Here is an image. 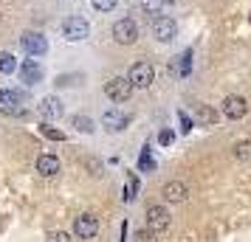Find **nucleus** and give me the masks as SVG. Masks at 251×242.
Wrapping results in <instances>:
<instances>
[{"label":"nucleus","mask_w":251,"mask_h":242,"mask_svg":"<svg viewBox=\"0 0 251 242\" xmlns=\"http://www.w3.org/2000/svg\"><path fill=\"white\" fill-rule=\"evenodd\" d=\"M127 79H130V85H133V88L144 90V88H150V85H152V79H155V70H152V65H150V62H136V65L130 68V73H127Z\"/></svg>","instance_id":"7ed1b4c3"},{"label":"nucleus","mask_w":251,"mask_h":242,"mask_svg":"<svg viewBox=\"0 0 251 242\" xmlns=\"http://www.w3.org/2000/svg\"><path fill=\"white\" fill-rule=\"evenodd\" d=\"M170 222H172L170 211H167L164 206H150L147 208V231H152L155 237H161L164 231L170 228Z\"/></svg>","instance_id":"f03ea898"},{"label":"nucleus","mask_w":251,"mask_h":242,"mask_svg":"<svg viewBox=\"0 0 251 242\" xmlns=\"http://www.w3.org/2000/svg\"><path fill=\"white\" fill-rule=\"evenodd\" d=\"M158 141H161V144H164V147H170L172 141H175V135H172L170 130H161V135H158Z\"/></svg>","instance_id":"bb28decb"},{"label":"nucleus","mask_w":251,"mask_h":242,"mask_svg":"<svg viewBox=\"0 0 251 242\" xmlns=\"http://www.w3.org/2000/svg\"><path fill=\"white\" fill-rule=\"evenodd\" d=\"M0 104H3V90H0Z\"/></svg>","instance_id":"c756f323"},{"label":"nucleus","mask_w":251,"mask_h":242,"mask_svg":"<svg viewBox=\"0 0 251 242\" xmlns=\"http://www.w3.org/2000/svg\"><path fill=\"white\" fill-rule=\"evenodd\" d=\"M161 3L164 0H141V9H144V14H150L155 20V17H161Z\"/></svg>","instance_id":"f3484780"},{"label":"nucleus","mask_w":251,"mask_h":242,"mask_svg":"<svg viewBox=\"0 0 251 242\" xmlns=\"http://www.w3.org/2000/svg\"><path fill=\"white\" fill-rule=\"evenodd\" d=\"M198 118H201V121H206V124H215L217 113L212 110V107H201V110H198Z\"/></svg>","instance_id":"4be33fe9"},{"label":"nucleus","mask_w":251,"mask_h":242,"mask_svg":"<svg viewBox=\"0 0 251 242\" xmlns=\"http://www.w3.org/2000/svg\"><path fill=\"white\" fill-rule=\"evenodd\" d=\"M234 158L237 161H251V141H240L234 147Z\"/></svg>","instance_id":"a211bd4d"},{"label":"nucleus","mask_w":251,"mask_h":242,"mask_svg":"<svg viewBox=\"0 0 251 242\" xmlns=\"http://www.w3.org/2000/svg\"><path fill=\"white\" fill-rule=\"evenodd\" d=\"M40 132L46 135V138H51V141H65V132H59V130H54V127H48V121L40 127Z\"/></svg>","instance_id":"412c9836"},{"label":"nucleus","mask_w":251,"mask_h":242,"mask_svg":"<svg viewBox=\"0 0 251 242\" xmlns=\"http://www.w3.org/2000/svg\"><path fill=\"white\" fill-rule=\"evenodd\" d=\"M249 20H251V17H249Z\"/></svg>","instance_id":"2f4dec72"},{"label":"nucleus","mask_w":251,"mask_h":242,"mask_svg":"<svg viewBox=\"0 0 251 242\" xmlns=\"http://www.w3.org/2000/svg\"><path fill=\"white\" fill-rule=\"evenodd\" d=\"M164 197H167L170 203H183V200L189 197V189H186L181 180H170V183L164 186Z\"/></svg>","instance_id":"f8f14e48"},{"label":"nucleus","mask_w":251,"mask_h":242,"mask_svg":"<svg viewBox=\"0 0 251 242\" xmlns=\"http://www.w3.org/2000/svg\"><path fill=\"white\" fill-rule=\"evenodd\" d=\"M102 124L116 132V130H125L127 124H130V115L122 113V110H107V113L102 115Z\"/></svg>","instance_id":"9b49d317"},{"label":"nucleus","mask_w":251,"mask_h":242,"mask_svg":"<svg viewBox=\"0 0 251 242\" xmlns=\"http://www.w3.org/2000/svg\"><path fill=\"white\" fill-rule=\"evenodd\" d=\"M91 6L96 9V12H113L116 0H91Z\"/></svg>","instance_id":"5701e85b"},{"label":"nucleus","mask_w":251,"mask_h":242,"mask_svg":"<svg viewBox=\"0 0 251 242\" xmlns=\"http://www.w3.org/2000/svg\"><path fill=\"white\" fill-rule=\"evenodd\" d=\"M37 172L43 177H54L59 172V158L57 155H40L37 158Z\"/></svg>","instance_id":"ddd939ff"},{"label":"nucleus","mask_w":251,"mask_h":242,"mask_svg":"<svg viewBox=\"0 0 251 242\" xmlns=\"http://www.w3.org/2000/svg\"><path fill=\"white\" fill-rule=\"evenodd\" d=\"M23 99H25L23 90H9V93H3V104H23Z\"/></svg>","instance_id":"aec40b11"},{"label":"nucleus","mask_w":251,"mask_h":242,"mask_svg":"<svg viewBox=\"0 0 251 242\" xmlns=\"http://www.w3.org/2000/svg\"><path fill=\"white\" fill-rule=\"evenodd\" d=\"M181 130H183V132H189V130H192V121H189V115H183V113H181Z\"/></svg>","instance_id":"cd10ccee"},{"label":"nucleus","mask_w":251,"mask_h":242,"mask_svg":"<svg viewBox=\"0 0 251 242\" xmlns=\"http://www.w3.org/2000/svg\"><path fill=\"white\" fill-rule=\"evenodd\" d=\"M37 110H40V115H43V118L54 121V118H59V115H62V104H59V99H54V96H46V99H40Z\"/></svg>","instance_id":"9d476101"},{"label":"nucleus","mask_w":251,"mask_h":242,"mask_svg":"<svg viewBox=\"0 0 251 242\" xmlns=\"http://www.w3.org/2000/svg\"><path fill=\"white\" fill-rule=\"evenodd\" d=\"M71 124L79 130V132H85V135H88V132H93V121L88 118V115H74V118H71Z\"/></svg>","instance_id":"dca6fc26"},{"label":"nucleus","mask_w":251,"mask_h":242,"mask_svg":"<svg viewBox=\"0 0 251 242\" xmlns=\"http://www.w3.org/2000/svg\"><path fill=\"white\" fill-rule=\"evenodd\" d=\"M167 3H175V0H167Z\"/></svg>","instance_id":"7c9ffc66"},{"label":"nucleus","mask_w":251,"mask_h":242,"mask_svg":"<svg viewBox=\"0 0 251 242\" xmlns=\"http://www.w3.org/2000/svg\"><path fill=\"white\" fill-rule=\"evenodd\" d=\"M20 48H23L25 54H31V57H43L48 51V40L43 34H37V31H25L20 37Z\"/></svg>","instance_id":"0eeeda50"},{"label":"nucleus","mask_w":251,"mask_h":242,"mask_svg":"<svg viewBox=\"0 0 251 242\" xmlns=\"http://www.w3.org/2000/svg\"><path fill=\"white\" fill-rule=\"evenodd\" d=\"M20 79L25 85H37V82H43V68L37 62H23L20 65Z\"/></svg>","instance_id":"4468645a"},{"label":"nucleus","mask_w":251,"mask_h":242,"mask_svg":"<svg viewBox=\"0 0 251 242\" xmlns=\"http://www.w3.org/2000/svg\"><path fill=\"white\" fill-rule=\"evenodd\" d=\"M246 113H249V102L243 96H226V102H223V115L226 118H243Z\"/></svg>","instance_id":"1a4fd4ad"},{"label":"nucleus","mask_w":251,"mask_h":242,"mask_svg":"<svg viewBox=\"0 0 251 242\" xmlns=\"http://www.w3.org/2000/svg\"><path fill=\"white\" fill-rule=\"evenodd\" d=\"M152 34H155L158 43H172L175 34H178V25H175L172 17H155L152 20Z\"/></svg>","instance_id":"6e6552de"},{"label":"nucleus","mask_w":251,"mask_h":242,"mask_svg":"<svg viewBox=\"0 0 251 242\" xmlns=\"http://www.w3.org/2000/svg\"><path fill=\"white\" fill-rule=\"evenodd\" d=\"M0 113L9 115V118H28V110H25V107H17V104H3Z\"/></svg>","instance_id":"2eb2a0df"},{"label":"nucleus","mask_w":251,"mask_h":242,"mask_svg":"<svg viewBox=\"0 0 251 242\" xmlns=\"http://www.w3.org/2000/svg\"><path fill=\"white\" fill-rule=\"evenodd\" d=\"M14 70V57L9 51H0V73H12Z\"/></svg>","instance_id":"6ab92c4d"},{"label":"nucleus","mask_w":251,"mask_h":242,"mask_svg":"<svg viewBox=\"0 0 251 242\" xmlns=\"http://www.w3.org/2000/svg\"><path fill=\"white\" fill-rule=\"evenodd\" d=\"M141 166H144V169H152V158H150V150H144V158H141Z\"/></svg>","instance_id":"c85d7f7f"},{"label":"nucleus","mask_w":251,"mask_h":242,"mask_svg":"<svg viewBox=\"0 0 251 242\" xmlns=\"http://www.w3.org/2000/svg\"><path fill=\"white\" fill-rule=\"evenodd\" d=\"M133 195H136V175H130V180H127V195H125L127 203L133 200Z\"/></svg>","instance_id":"a878e982"},{"label":"nucleus","mask_w":251,"mask_h":242,"mask_svg":"<svg viewBox=\"0 0 251 242\" xmlns=\"http://www.w3.org/2000/svg\"><path fill=\"white\" fill-rule=\"evenodd\" d=\"M46 242H71V234H65V231H51Z\"/></svg>","instance_id":"b1692460"},{"label":"nucleus","mask_w":251,"mask_h":242,"mask_svg":"<svg viewBox=\"0 0 251 242\" xmlns=\"http://www.w3.org/2000/svg\"><path fill=\"white\" fill-rule=\"evenodd\" d=\"M133 85H130V79L127 76H113V79L104 82V96L110 99V102H127L130 96H133Z\"/></svg>","instance_id":"f257e3e1"},{"label":"nucleus","mask_w":251,"mask_h":242,"mask_svg":"<svg viewBox=\"0 0 251 242\" xmlns=\"http://www.w3.org/2000/svg\"><path fill=\"white\" fill-rule=\"evenodd\" d=\"M113 40L119 45H133L138 40V25L130 20V17H122V20H116L113 25Z\"/></svg>","instance_id":"20e7f679"},{"label":"nucleus","mask_w":251,"mask_h":242,"mask_svg":"<svg viewBox=\"0 0 251 242\" xmlns=\"http://www.w3.org/2000/svg\"><path fill=\"white\" fill-rule=\"evenodd\" d=\"M99 234V220L93 214H79L74 220V237L76 240H93Z\"/></svg>","instance_id":"423d86ee"},{"label":"nucleus","mask_w":251,"mask_h":242,"mask_svg":"<svg viewBox=\"0 0 251 242\" xmlns=\"http://www.w3.org/2000/svg\"><path fill=\"white\" fill-rule=\"evenodd\" d=\"M133 242H158V237H155L152 231L144 228V231H138V234H136V240H133Z\"/></svg>","instance_id":"393cba45"},{"label":"nucleus","mask_w":251,"mask_h":242,"mask_svg":"<svg viewBox=\"0 0 251 242\" xmlns=\"http://www.w3.org/2000/svg\"><path fill=\"white\" fill-rule=\"evenodd\" d=\"M62 31H65V40L68 43H82V40H88V34H91V25H88V20H82V17H68L62 23Z\"/></svg>","instance_id":"39448f33"}]
</instances>
